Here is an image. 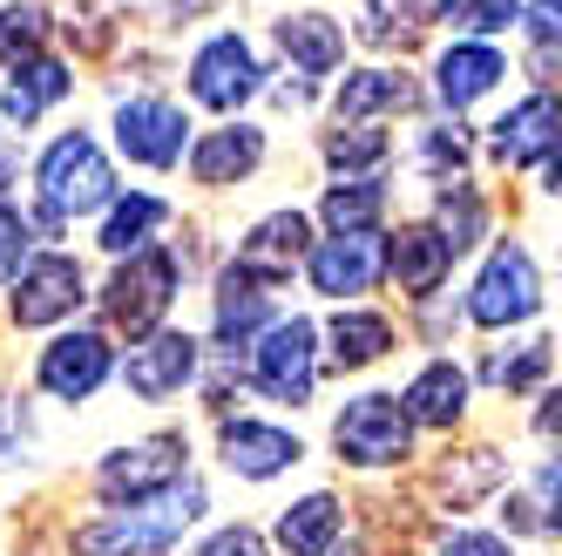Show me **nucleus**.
I'll return each mask as SVG.
<instances>
[{"label": "nucleus", "instance_id": "obj_3", "mask_svg": "<svg viewBox=\"0 0 562 556\" xmlns=\"http://www.w3.org/2000/svg\"><path fill=\"white\" fill-rule=\"evenodd\" d=\"M190 482V442L183 434H143V442L130 448H109L95 462V496L109 509H136V502H156V496H170Z\"/></svg>", "mask_w": 562, "mask_h": 556}, {"label": "nucleus", "instance_id": "obj_15", "mask_svg": "<svg viewBox=\"0 0 562 556\" xmlns=\"http://www.w3.org/2000/svg\"><path fill=\"white\" fill-rule=\"evenodd\" d=\"M305 278L318 299H367L380 278H386V237L373 231H346V237H326V245H312L305 258Z\"/></svg>", "mask_w": 562, "mask_h": 556}, {"label": "nucleus", "instance_id": "obj_18", "mask_svg": "<svg viewBox=\"0 0 562 556\" xmlns=\"http://www.w3.org/2000/svg\"><path fill=\"white\" fill-rule=\"evenodd\" d=\"M508 82V55L495 48V42H448L434 55V96H440V109H474L481 96H495Z\"/></svg>", "mask_w": 562, "mask_h": 556}, {"label": "nucleus", "instance_id": "obj_25", "mask_svg": "<svg viewBox=\"0 0 562 556\" xmlns=\"http://www.w3.org/2000/svg\"><path fill=\"white\" fill-rule=\"evenodd\" d=\"M75 89V68L61 55H34L21 68H8V89H0V109L14 115V123H34L42 109H55L61 96Z\"/></svg>", "mask_w": 562, "mask_h": 556}, {"label": "nucleus", "instance_id": "obj_26", "mask_svg": "<svg viewBox=\"0 0 562 556\" xmlns=\"http://www.w3.org/2000/svg\"><path fill=\"white\" fill-rule=\"evenodd\" d=\"M278 48H285V62L305 68V75H333L346 62V27L333 14H285L278 21Z\"/></svg>", "mask_w": 562, "mask_h": 556}, {"label": "nucleus", "instance_id": "obj_7", "mask_svg": "<svg viewBox=\"0 0 562 556\" xmlns=\"http://www.w3.org/2000/svg\"><path fill=\"white\" fill-rule=\"evenodd\" d=\"M318 326L305 320V312H292V320H278L258 346H251V387L265 393V401L278 408H305L312 401V387H318Z\"/></svg>", "mask_w": 562, "mask_h": 556}, {"label": "nucleus", "instance_id": "obj_13", "mask_svg": "<svg viewBox=\"0 0 562 556\" xmlns=\"http://www.w3.org/2000/svg\"><path fill=\"white\" fill-rule=\"evenodd\" d=\"M217 462L237 475V482H278L305 462V442L278 421H258V414H224L217 421Z\"/></svg>", "mask_w": 562, "mask_h": 556}, {"label": "nucleus", "instance_id": "obj_20", "mask_svg": "<svg viewBox=\"0 0 562 556\" xmlns=\"http://www.w3.org/2000/svg\"><path fill=\"white\" fill-rule=\"evenodd\" d=\"M312 218L305 211H271V218H258L245 237H237V265H251V271H265L271 286L278 278H292V265H305L312 258Z\"/></svg>", "mask_w": 562, "mask_h": 556}, {"label": "nucleus", "instance_id": "obj_32", "mask_svg": "<svg viewBox=\"0 0 562 556\" xmlns=\"http://www.w3.org/2000/svg\"><path fill=\"white\" fill-rule=\"evenodd\" d=\"M434 224L448 231V245H454V252H468L474 237H481V224H488V204H481L468 184H448V190H440V218H434Z\"/></svg>", "mask_w": 562, "mask_h": 556}, {"label": "nucleus", "instance_id": "obj_37", "mask_svg": "<svg viewBox=\"0 0 562 556\" xmlns=\"http://www.w3.org/2000/svg\"><path fill=\"white\" fill-rule=\"evenodd\" d=\"M529 496H536V523H542V536H555V543H562V455L536 468Z\"/></svg>", "mask_w": 562, "mask_h": 556}, {"label": "nucleus", "instance_id": "obj_28", "mask_svg": "<svg viewBox=\"0 0 562 556\" xmlns=\"http://www.w3.org/2000/svg\"><path fill=\"white\" fill-rule=\"evenodd\" d=\"M380 211H386V184H380V177H339L326 197H318V218L333 224V237H346V231H373Z\"/></svg>", "mask_w": 562, "mask_h": 556}, {"label": "nucleus", "instance_id": "obj_9", "mask_svg": "<svg viewBox=\"0 0 562 556\" xmlns=\"http://www.w3.org/2000/svg\"><path fill=\"white\" fill-rule=\"evenodd\" d=\"M183 82H190V102H196V109L237 115V109L265 89V62H258V48L245 42V34H211V42L190 55Z\"/></svg>", "mask_w": 562, "mask_h": 556}, {"label": "nucleus", "instance_id": "obj_17", "mask_svg": "<svg viewBox=\"0 0 562 556\" xmlns=\"http://www.w3.org/2000/svg\"><path fill=\"white\" fill-rule=\"evenodd\" d=\"M454 245H448V231H440V224H400L393 237H386V278H393V286L400 292H407V299H434L440 286H448V271H454Z\"/></svg>", "mask_w": 562, "mask_h": 556}, {"label": "nucleus", "instance_id": "obj_29", "mask_svg": "<svg viewBox=\"0 0 562 556\" xmlns=\"http://www.w3.org/2000/svg\"><path fill=\"white\" fill-rule=\"evenodd\" d=\"M427 21H434V0H367V8H359V34H367L373 48H407V42H420Z\"/></svg>", "mask_w": 562, "mask_h": 556}, {"label": "nucleus", "instance_id": "obj_6", "mask_svg": "<svg viewBox=\"0 0 562 556\" xmlns=\"http://www.w3.org/2000/svg\"><path fill=\"white\" fill-rule=\"evenodd\" d=\"M333 455L352 468H400L414 455V421L400 393H352L333 414Z\"/></svg>", "mask_w": 562, "mask_h": 556}, {"label": "nucleus", "instance_id": "obj_23", "mask_svg": "<svg viewBox=\"0 0 562 556\" xmlns=\"http://www.w3.org/2000/svg\"><path fill=\"white\" fill-rule=\"evenodd\" d=\"M400 408L414 427H454L468 414V374L454 360H427L407 387H400Z\"/></svg>", "mask_w": 562, "mask_h": 556}, {"label": "nucleus", "instance_id": "obj_34", "mask_svg": "<svg viewBox=\"0 0 562 556\" xmlns=\"http://www.w3.org/2000/svg\"><path fill=\"white\" fill-rule=\"evenodd\" d=\"M448 14L468 27V42H488V34H508L521 21V0H454Z\"/></svg>", "mask_w": 562, "mask_h": 556}, {"label": "nucleus", "instance_id": "obj_10", "mask_svg": "<svg viewBox=\"0 0 562 556\" xmlns=\"http://www.w3.org/2000/svg\"><path fill=\"white\" fill-rule=\"evenodd\" d=\"M115 374H123V387L136 393V401L164 408V401H177L183 387H196V374H204V340L183 333V326H156L149 340H136L123 353Z\"/></svg>", "mask_w": 562, "mask_h": 556}, {"label": "nucleus", "instance_id": "obj_45", "mask_svg": "<svg viewBox=\"0 0 562 556\" xmlns=\"http://www.w3.org/2000/svg\"><path fill=\"white\" fill-rule=\"evenodd\" d=\"M326 556H367V549H352V543H346V549H326Z\"/></svg>", "mask_w": 562, "mask_h": 556}, {"label": "nucleus", "instance_id": "obj_8", "mask_svg": "<svg viewBox=\"0 0 562 556\" xmlns=\"http://www.w3.org/2000/svg\"><path fill=\"white\" fill-rule=\"evenodd\" d=\"M115 367H123V360H115V346H109L102 326H68V333H55L42 346L34 387H42L48 401H61V408H82V401H95V393L109 387Z\"/></svg>", "mask_w": 562, "mask_h": 556}, {"label": "nucleus", "instance_id": "obj_42", "mask_svg": "<svg viewBox=\"0 0 562 556\" xmlns=\"http://www.w3.org/2000/svg\"><path fill=\"white\" fill-rule=\"evenodd\" d=\"M536 75H549V82H562V42H536Z\"/></svg>", "mask_w": 562, "mask_h": 556}, {"label": "nucleus", "instance_id": "obj_14", "mask_svg": "<svg viewBox=\"0 0 562 556\" xmlns=\"http://www.w3.org/2000/svg\"><path fill=\"white\" fill-rule=\"evenodd\" d=\"M278 326V305H271V278L251 271V265H224L217 271V320H211V340L224 360H237V353H251L265 333Z\"/></svg>", "mask_w": 562, "mask_h": 556}, {"label": "nucleus", "instance_id": "obj_40", "mask_svg": "<svg viewBox=\"0 0 562 556\" xmlns=\"http://www.w3.org/2000/svg\"><path fill=\"white\" fill-rule=\"evenodd\" d=\"M529 34H536V42H562V0H536V8H529Z\"/></svg>", "mask_w": 562, "mask_h": 556}, {"label": "nucleus", "instance_id": "obj_11", "mask_svg": "<svg viewBox=\"0 0 562 556\" xmlns=\"http://www.w3.org/2000/svg\"><path fill=\"white\" fill-rule=\"evenodd\" d=\"M190 109L170 102V96H130L115 102V149L143 170H177L190 156Z\"/></svg>", "mask_w": 562, "mask_h": 556}, {"label": "nucleus", "instance_id": "obj_24", "mask_svg": "<svg viewBox=\"0 0 562 556\" xmlns=\"http://www.w3.org/2000/svg\"><path fill=\"white\" fill-rule=\"evenodd\" d=\"M170 224V204L164 197H149V190H123L115 204L102 211V224H95V245L109 252V258H136V252H149V237Z\"/></svg>", "mask_w": 562, "mask_h": 556}, {"label": "nucleus", "instance_id": "obj_12", "mask_svg": "<svg viewBox=\"0 0 562 556\" xmlns=\"http://www.w3.org/2000/svg\"><path fill=\"white\" fill-rule=\"evenodd\" d=\"M89 299V278H82V265H75L68 252H34L27 258V271L8 286V320L14 326H61V320H75V305Z\"/></svg>", "mask_w": 562, "mask_h": 556}, {"label": "nucleus", "instance_id": "obj_27", "mask_svg": "<svg viewBox=\"0 0 562 556\" xmlns=\"http://www.w3.org/2000/svg\"><path fill=\"white\" fill-rule=\"evenodd\" d=\"M333 109H339V130L352 123H367V115H386V109H414V89H407V75H393V68H359V75H346V89L333 96Z\"/></svg>", "mask_w": 562, "mask_h": 556}, {"label": "nucleus", "instance_id": "obj_41", "mask_svg": "<svg viewBox=\"0 0 562 556\" xmlns=\"http://www.w3.org/2000/svg\"><path fill=\"white\" fill-rule=\"evenodd\" d=\"M542 442H562V387H549L542 393V408H536V421H529Z\"/></svg>", "mask_w": 562, "mask_h": 556}, {"label": "nucleus", "instance_id": "obj_16", "mask_svg": "<svg viewBox=\"0 0 562 556\" xmlns=\"http://www.w3.org/2000/svg\"><path fill=\"white\" fill-rule=\"evenodd\" d=\"M562 143V96L536 89V96H521L515 109L495 115V130H488V156L502 170H529V164H549Z\"/></svg>", "mask_w": 562, "mask_h": 556}, {"label": "nucleus", "instance_id": "obj_46", "mask_svg": "<svg viewBox=\"0 0 562 556\" xmlns=\"http://www.w3.org/2000/svg\"><path fill=\"white\" fill-rule=\"evenodd\" d=\"M440 8H454V0H440Z\"/></svg>", "mask_w": 562, "mask_h": 556}, {"label": "nucleus", "instance_id": "obj_5", "mask_svg": "<svg viewBox=\"0 0 562 556\" xmlns=\"http://www.w3.org/2000/svg\"><path fill=\"white\" fill-rule=\"evenodd\" d=\"M468 326L481 333H502V326H529L542 312V271L529 258V245H515V237H502V245L481 258L474 286H468Z\"/></svg>", "mask_w": 562, "mask_h": 556}, {"label": "nucleus", "instance_id": "obj_44", "mask_svg": "<svg viewBox=\"0 0 562 556\" xmlns=\"http://www.w3.org/2000/svg\"><path fill=\"white\" fill-rule=\"evenodd\" d=\"M8 184H14V156L0 149V211H8Z\"/></svg>", "mask_w": 562, "mask_h": 556}, {"label": "nucleus", "instance_id": "obj_36", "mask_svg": "<svg viewBox=\"0 0 562 556\" xmlns=\"http://www.w3.org/2000/svg\"><path fill=\"white\" fill-rule=\"evenodd\" d=\"M420 170H434V177H448V170H461L468 164V130L461 123H440V130H420Z\"/></svg>", "mask_w": 562, "mask_h": 556}, {"label": "nucleus", "instance_id": "obj_30", "mask_svg": "<svg viewBox=\"0 0 562 556\" xmlns=\"http://www.w3.org/2000/svg\"><path fill=\"white\" fill-rule=\"evenodd\" d=\"M42 42H48V8L42 0H8V8H0V62L21 68L34 55H48Z\"/></svg>", "mask_w": 562, "mask_h": 556}, {"label": "nucleus", "instance_id": "obj_43", "mask_svg": "<svg viewBox=\"0 0 562 556\" xmlns=\"http://www.w3.org/2000/svg\"><path fill=\"white\" fill-rule=\"evenodd\" d=\"M542 190L562 204V143H555V156H549V170H542Z\"/></svg>", "mask_w": 562, "mask_h": 556}, {"label": "nucleus", "instance_id": "obj_35", "mask_svg": "<svg viewBox=\"0 0 562 556\" xmlns=\"http://www.w3.org/2000/svg\"><path fill=\"white\" fill-rule=\"evenodd\" d=\"M27 258H34V218L27 211H0V286H14V278L27 271Z\"/></svg>", "mask_w": 562, "mask_h": 556}, {"label": "nucleus", "instance_id": "obj_31", "mask_svg": "<svg viewBox=\"0 0 562 556\" xmlns=\"http://www.w3.org/2000/svg\"><path fill=\"white\" fill-rule=\"evenodd\" d=\"M549 360H555V346H549V340L502 346L495 360H481V380H488V387H508V393H521V387H536V380L549 374Z\"/></svg>", "mask_w": 562, "mask_h": 556}, {"label": "nucleus", "instance_id": "obj_1", "mask_svg": "<svg viewBox=\"0 0 562 556\" xmlns=\"http://www.w3.org/2000/svg\"><path fill=\"white\" fill-rule=\"evenodd\" d=\"M34 197H42V218L34 224H75V218H102L115 197V164H109V149L89 136V130H61L42 156H34Z\"/></svg>", "mask_w": 562, "mask_h": 556}, {"label": "nucleus", "instance_id": "obj_22", "mask_svg": "<svg viewBox=\"0 0 562 556\" xmlns=\"http://www.w3.org/2000/svg\"><path fill=\"white\" fill-rule=\"evenodd\" d=\"M278 549L285 556H326V549H339V536H346V509H339V496H326V489H312V496H299L292 509H278Z\"/></svg>", "mask_w": 562, "mask_h": 556}, {"label": "nucleus", "instance_id": "obj_33", "mask_svg": "<svg viewBox=\"0 0 562 556\" xmlns=\"http://www.w3.org/2000/svg\"><path fill=\"white\" fill-rule=\"evenodd\" d=\"M326 164L346 170V177H352V170H380V164H386V136H380V130H333V136H326Z\"/></svg>", "mask_w": 562, "mask_h": 556}, {"label": "nucleus", "instance_id": "obj_4", "mask_svg": "<svg viewBox=\"0 0 562 556\" xmlns=\"http://www.w3.org/2000/svg\"><path fill=\"white\" fill-rule=\"evenodd\" d=\"M177 292H183V258L170 245H149L136 258H115L109 286H102V312H109V326L149 340L164 326V312L177 305Z\"/></svg>", "mask_w": 562, "mask_h": 556}, {"label": "nucleus", "instance_id": "obj_19", "mask_svg": "<svg viewBox=\"0 0 562 556\" xmlns=\"http://www.w3.org/2000/svg\"><path fill=\"white\" fill-rule=\"evenodd\" d=\"M190 177L204 184V190H231V184H245L258 164H265V130L258 123H217L190 143Z\"/></svg>", "mask_w": 562, "mask_h": 556}, {"label": "nucleus", "instance_id": "obj_39", "mask_svg": "<svg viewBox=\"0 0 562 556\" xmlns=\"http://www.w3.org/2000/svg\"><path fill=\"white\" fill-rule=\"evenodd\" d=\"M196 556H271V543L251 523H224V530H211L204 543H196Z\"/></svg>", "mask_w": 562, "mask_h": 556}, {"label": "nucleus", "instance_id": "obj_38", "mask_svg": "<svg viewBox=\"0 0 562 556\" xmlns=\"http://www.w3.org/2000/svg\"><path fill=\"white\" fill-rule=\"evenodd\" d=\"M434 556H521L502 530H440Z\"/></svg>", "mask_w": 562, "mask_h": 556}, {"label": "nucleus", "instance_id": "obj_21", "mask_svg": "<svg viewBox=\"0 0 562 556\" xmlns=\"http://www.w3.org/2000/svg\"><path fill=\"white\" fill-rule=\"evenodd\" d=\"M326 367H339V374H359V367H373V360H386V353L400 346V333H393V320L386 312H373V305H339L333 320H326Z\"/></svg>", "mask_w": 562, "mask_h": 556}, {"label": "nucleus", "instance_id": "obj_2", "mask_svg": "<svg viewBox=\"0 0 562 556\" xmlns=\"http://www.w3.org/2000/svg\"><path fill=\"white\" fill-rule=\"evenodd\" d=\"M196 515H204V482H183V489L156 496V502L109 509L95 523L68 530V549L75 556H170Z\"/></svg>", "mask_w": 562, "mask_h": 556}]
</instances>
